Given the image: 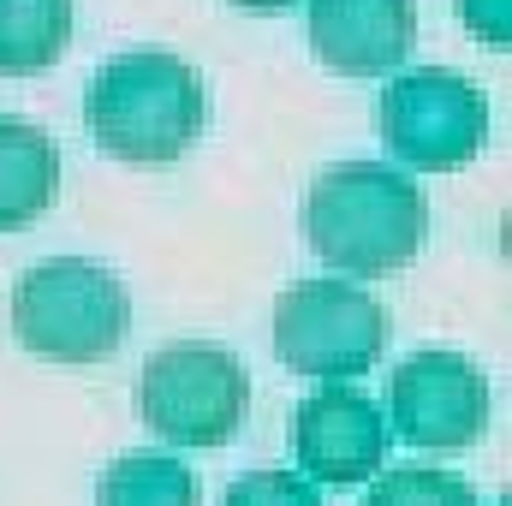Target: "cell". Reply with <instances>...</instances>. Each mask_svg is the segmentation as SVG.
<instances>
[{
  "label": "cell",
  "instance_id": "obj_11",
  "mask_svg": "<svg viewBox=\"0 0 512 506\" xmlns=\"http://www.w3.org/2000/svg\"><path fill=\"white\" fill-rule=\"evenodd\" d=\"M72 48V0H0V78H42Z\"/></svg>",
  "mask_w": 512,
  "mask_h": 506
},
{
  "label": "cell",
  "instance_id": "obj_8",
  "mask_svg": "<svg viewBox=\"0 0 512 506\" xmlns=\"http://www.w3.org/2000/svg\"><path fill=\"white\" fill-rule=\"evenodd\" d=\"M292 453L298 471L334 489H358L387 465V417L352 381H322L292 411Z\"/></svg>",
  "mask_w": 512,
  "mask_h": 506
},
{
  "label": "cell",
  "instance_id": "obj_1",
  "mask_svg": "<svg viewBox=\"0 0 512 506\" xmlns=\"http://www.w3.org/2000/svg\"><path fill=\"white\" fill-rule=\"evenodd\" d=\"M304 239L334 274L382 280L429 239V197L387 161H340L304 197Z\"/></svg>",
  "mask_w": 512,
  "mask_h": 506
},
{
  "label": "cell",
  "instance_id": "obj_16",
  "mask_svg": "<svg viewBox=\"0 0 512 506\" xmlns=\"http://www.w3.org/2000/svg\"><path fill=\"white\" fill-rule=\"evenodd\" d=\"M233 6H245V12H286V6H298V0H233Z\"/></svg>",
  "mask_w": 512,
  "mask_h": 506
},
{
  "label": "cell",
  "instance_id": "obj_14",
  "mask_svg": "<svg viewBox=\"0 0 512 506\" xmlns=\"http://www.w3.org/2000/svg\"><path fill=\"white\" fill-rule=\"evenodd\" d=\"M221 506H322V495L298 471H251L221 495Z\"/></svg>",
  "mask_w": 512,
  "mask_h": 506
},
{
  "label": "cell",
  "instance_id": "obj_13",
  "mask_svg": "<svg viewBox=\"0 0 512 506\" xmlns=\"http://www.w3.org/2000/svg\"><path fill=\"white\" fill-rule=\"evenodd\" d=\"M364 506H483V495L453 477V471H435V465H393L370 477V495Z\"/></svg>",
  "mask_w": 512,
  "mask_h": 506
},
{
  "label": "cell",
  "instance_id": "obj_7",
  "mask_svg": "<svg viewBox=\"0 0 512 506\" xmlns=\"http://www.w3.org/2000/svg\"><path fill=\"white\" fill-rule=\"evenodd\" d=\"M387 435L417 453H465L489 429V376L465 352H411L387 376Z\"/></svg>",
  "mask_w": 512,
  "mask_h": 506
},
{
  "label": "cell",
  "instance_id": "obj_4",
  "mask_svg": "<svg viewBox=\"0 0 512 506\" xmlns=\"http://www.w3.org/2000/svg\"><path fill=\"white\" fill-rule=\"evenodd\" d=\"M137 411L173 447H227L251 411V376L215 340H173L143 364Z\"/></svg>",
  "mask_w": 512,
  "mask_h": 506
},
{
  "label": "cell",
  "instance_id": "obj_3",
  "mask_svg": "<svg viewBox=\"0 0 512 506\" xmlns=\"http://www.w3.org/2000/svg\"><path fill=\"white\" fill-rule=\"evenodd\" d=\"M12 334L48 364H102L126 346L131 298L114 268L90 256H54L12 286Z\"/></svg>",
  "mask_w": 512,
  "mask_h": 506
},
{
  "label": "cell",
  "instance_id": "obj_12",
  "mask_svg": "<svg viewBox=\"0 0 512 506\" xmlns=\"http://www.w3.org/2000/svg\"><path fill=\"white\" fill-rule=\"evenodd\" d=\"M96 506H197V477L173 453H126L102 471Z\"/></svg>",
  "mask_w": 512,
  "mask_h": 506
},
{
  "label": "cell",
  "instance_id": "obj_15",
  "mask_svg": "<svg viewBox=\"0 0 512 506\" xmlns=\"http://www.w3.org/2000/svg\"><path fill=\"white\" fill-rule=\"evenodd\" d=\"M459 24L495 54L512 48V0H459Z\"/></svg>",
  "mask_w": 512,
  "mask_h": 506
},
{
  "label": "cell",
  "instance_id": "obj_5",
  "mask_svg": "<svg viewBox=\"0 0 512 506\" xmlns=\"http://www.w3.org/2000/svg\"><path fill=\"white\" fill-rule=\"evenodd\" d=\"M387 346V310L346 280H298L274 298V358L298 376H370Z\"/></svg>",
  "mask_w": 512,
  "mask_h": 506
},
{
  "label": "cell",
  "instance_id": "obj_10",
  "mask_svg": "<svg viewBox=\"0 0 512 506\" xmlns=\"http://www.w3.org/2000/svg\"><path fill=\"white\" fill-rule=\"evenodd\" d=\"M60 191V149L30 120H0V233H24Z\"/></svg>",
  "mask_w": 512,
  "mask_h": 506
},
{
  "label": "cell",
  "instance_id": "obj_6",
  "mask_svg": "<svg viewBox=\"0 0 512 506\" xmlns=\"http://www.w3.org/2000/svg\"><path fill=\"white\" fill-rule=\"evenodd\" d=\"M382 143L411 173H459L489 143V102L471 78L441 72V66L387 72Z\"/></svg>",
  "mask_w": 512,
  "mask_h": 506
},
{
  "label": "cell",
  "instance_id": "obj_2",
  "mask_svg": "<svg viewBox=\"0 0 512 506\" xmlns=\"http://www.w3.org/2000/svg\"><path fill=\"white\" fill-rule=\"evenodd\" d=\"M84 120L102 155L126 167H167L179 161L209 126V90L203 78L161 48H131L96 66Z\"/></svg>",
  "mask_w": 512,
  "mask_h": 506
},
{
  "label": "cell",
  "instance_id": "obj_9",
  "mask_svg": "<svg viewBox=\"0 0 512 506\" xmlns=\"http://www.w3.org/2000/svg\"><path fill=\"white\" fill-rule=\"evenodd\" d=\"M417 48L411 0H310V54L340 78H387Z\"/></svg>",
  "mask_w": 512,
  "mask_h": 506
}]
</instances>
